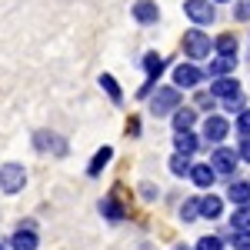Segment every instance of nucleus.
Listing matches in <instances>:
<instances>
[{
	"label": "nucleus",
	"mask_w": 250,
	"mask_h": 250,
	"mask_svg": "<svg viewBox=\"0 0 250 250\" xmlns=\"http://www.w3.org/2000/svg\"><path fill=\"white\" fill-rule=\"evenodd\" d=\"M197 250H224V240L220 237H200L197 240Z\"/></svg>",
	"instance_id": "bb28decb"
},
{
	"label": "nucleus",
	"mask_w": 250,
	"mask_h": 250,
	"mask_svg": "<svg viewBox=\"0 0 250 250\" xmlns=\"http://www.w3.org/2000/svg\"><path fill=\"white\" fill-rule=\"evenodd\" d=\"M213 3H227V0H213Z\"/></svg>",
	"instance_id": "72a5a7b5"
},
{
	"label": "nucleus",
	"mask_w": 250,
	"mask_h": 250,
	"mask_svg": "<svg viewBox=\"0 0 250 250\" xmlns=\"http://www.w3.org/2000/svg\"><path fill=\"white\" fill-rule=\"evenodd\" d=\"M230 200H233V204H240V207H247V204H250V184H244V180L230 184Z\"/></svg>",
	"instance_id": "a211bd4d"
},
{
	"label": "nucleus",
	"mask_w": 250,
	"mask_h": 250,
	"mask_svg": "<svg viewBox=\"0 0 250 250\" xmlns=\"http://www.w3.org/2000/svg\"><path fill=\"white\" fill-rule=\"evenodd\" d=\"M170 170L177 173V177H190V170H193V164H190V154H173L170 157Z\"/></svg>",
	"instance_id": "f3484780"
},
{
	"label": "nucleus",
	"mask_w": 250,
	"mask_h": 250,
	"mask_svg": "<svg viewBox=\"0 0 250 250\" xmlns=\"http://www.w3.org/2000/svg\"><path fill=\"white\" fill-rule=\"evenodd\" d=\"M224 110L227 114H244V94L230 97V100H224Z\"/></svg>",
	"instance_id": "cd10ccee"
},
{
	"label": "nucleus",
	"mask_w": 250,
	"mask_h": 250,
	"mask_svg": "<svg viewBox=\"0 0 250 250\" xmlns=\"http://www.w3.org/2000/svg\"><path fill=\"white\" fill-rule=\"evenodd\" d=\"M233 67H237V57H217V60H210V67L204 70L210 80H220V77H227Z\"/></svg>",
	"instance_id": "9b49d317"
},
{
	"label": "nucleus",
	"mask_w": 250,
	"mask_h": 250,
	"mask_svg": "<svg viewBox=\"0 0 250 250\" xmlns=\"http://www.w3.org/2000/svg\"><path fill=\"white\" fill-rule=\"evenodd\" d=\"M100 87L107 90V97H110L114 104H120V100H124V94H120V87H117V80L110 77V74H100Z\"/></svg>",
	"instance_id": "412c9836"
},
{
	"label": "nucleus",
	"mask_w": 250,
	"mask_h": 250,
	"mask_svg": "<svg viewBox=\"0 0 250 250\" xmlns=\"http://www.w3.org/2000/svg\"><path fill=\"white\" fill-rule=\"evenodd\" d=\"M177 250H190V247H184V244H180V247H177Z\"/></svg>",
	"instance_id": "473e14b6"
},
{
	"label": "nucleus",
	"mask_w": 250,
	"mask_h": 250,
	"mask_svg": "<svg viewBox=\"0 0 250 250\" xmlns=\"http://www.w3.org/2000/svg\"><path fill=\"white\" fill-rule=\"evenodd\" d=\"M100 213H107L110 220H120V217H124V210H120L117 200H104V204H100Z\"/></svg>",
	"instance_id": "393cba45"
},
{
	"label": "nucleus",
	"mask_w": 250,
	"mask_h": 250,
	"mask_svg": "<svg viewBox=\"0 0 250 250\" xmlns=\"http://www.w3.org/2000/svg\"><path fill=\"white\" fill-rule=\"evenodd\" d=\"M193 110L190 107H177V110H173V130H177V134H190V127H193Z\"/></svg>",
	"instance_id": "ddd939ff"
},
{
	"label": "nucleus",
	"mask_w": 250,
	"mask_h": 250,
	"mask_svg": "<svg viewBox=\"0 0 250 250\" xmlns=\"http://www.w3.org/2000/svg\"><path fill=\"white\" fill-rule=\"evenodd\" d=\"M180 217L190 224L193 217H200V200H184V207H180Z\"/></svg>",
	"instance_id": "b1692460"
},
{
	"label": "nucleus",
	"mask_w": 250,
	"mask_h": 250,
	"mask_svg": "<svg viewBox=\"0 0 250 250\" xmlns=\"http://www.w3.org/2000/svg\"><path fill=\"white\" fill-rule=\"evenodd\" d=\"M27 184V170L20 164H3L0 167V190L3 193H20Z\"/></svg>",
	"instance_id": "f257e3e1"
},
{
	"label": "nucleus",
	"mask_w": 250,
	"mask_h": 250,
	"mask_svg": "<svg viewBox=\"0 0 250 250\" xmlns=\"http://www.w3.org/2000/svg\"><path fill=\"white\" fill-rule=\"evenodd\" d=\"M210 94L217 97V100H230V97L240 94V83L233 77H220V80H213L210 83Z\"/></svg>",
	"instance_id": "6e6552de"
},
{
	"label": "nucleus",
	"mask_w": 250,
	"mask_h": 250,
	"mask_svg": "<svg viewBox=\"0 0 250 250\" xmlns=\"http://www.w3.org/2000/svg\"><path fill=\"white\" fill-rule=\"evenodd\" d=\"M213 180H217V170H213L210 164H197L190 170V184H197V187H210Z\"/></svg>",
	"instance_id": "f8f14e48"
},
{
	"label": "nucleus",
	"mask_w": 250,
	"mask_h": 250,
	"mask_svg": "<svg viewBox=\"0 0 250 250\" xmlns=\"http://www.w3.org/2000/svg\"><path fill=\"white\" fill-rule=\"evenodd\" d=\"M110 154H114L110 147H104V150H97V157H94V160H90V167H87V173H90V177H97V173L104 170V164L110 160Z\"/></svg>",
	"instance_id": "4be33fe9"
},
{
	"label": "nucleus",
	"mask_w": 250,
	"mask_h": 250,
	"mask_svg": "<svg viewBox=\"0 0 250 250\" xmlns=\"http://www.w3.org/2000/svg\"><path fill=\"white\" fill-rule=\"evenodd\" d=\"M213 50H217L220 57H237V37H233V34H220L217 43H213Z\"/></svg>",
	"instance_id": "2eb2a0df"
},
{
	"label": "nucleus",
	"mask_w": 250,
	"mask_h": 250,
	"mask_svg": "<svg viewBox=\"0 0 250 250\" xmlns=\"http://www.w3.org/2000/svg\"><path fill=\"white\" fill-rule=\"evenodd\" d=\"M207 77L197 63H177V70H173V83L177 87H197L200 80Z\"/></svg>",
	"instance_id": "423d86ee"
},
{
	"label": "nucleus",
	"mask_w": 250,
	"mask_h": 250,
	"mask_svg": "<svg viewBox=\"0 0 250 250\" xmlns=\"http://www.w3.org/2000/svg\"><path fill=\"white\" fill-rule=\"evenodd\" d=\"M14 250H37V233H34V224H27V227H20L14 233Z\"/></svg>",
	"instance_id": "9d476101"
},
{
	"label": "nucleus",
	"mask_w": 250,
	"mask_h": 250,
	"mask_svg": "<svg viewBox=\"0 0 250 250\" xmlns=\"http://www.w3.org/2000/svg\"><path fill=\"white\" fill-rule=\"evenodd\" d=\"M134 17L140 20V23H157V20H160V10H157L154 0H137L134 3Z\"/></svg>",
	"instance_id": "1a4fd4ad"
},
{
	"label": "nucleus",
	"mask_w": 250,
	"mask_h": 250,
	"mask_svg": "<svg viewBox=\"0 0 250 250\" xmlns=\"http://www.w3.org/2000/svg\"><path fill=\"white\" fill-rule=\"evenodd\" d=\"M210 37L204 34V30H187L184 34V50H187V57L190 60H200V57H210Z\"/></svg>",
	"instance_id": "f03ea898"
},
{
	"label": "nucleus",
	"mask_w": 250,
	"mask_h": 250,
	"mask_svg": "<svg viewBox=\"0 0 250 250\" xmlns=\"http://www.w3.org/2000/svg\"><path fill=\"white\" fill-rule=\"evenodd\" d=\"M230 224H233V230H250V204H247V207H240V210L233 213Z\"/></svg>",
	"instance_id": "5701e85b"
},
{
	"label": "nucleus",
	"mask_w": 250,
	"mask_h": 250,
	"mask_svg": "<svg viewBox=\"0 0 250 250\" xmlns=\"http://www.w3.org/2000/svg\"><path fill=\"white\" fill-rule=\"evenodd\" d=\"M34 144H37L40 150H47V147H54L57 154H67V144H63V140H60L57 134H47V130H40V134L34 137Z\"/></svg>",
	"instance_id": "4468645a"
},
{
	"label": "nucleus",
	"mask_w": 250,
	"mask_h": 250,
	"mask_svg": "<svg viewBox=\"0 0 250 250\" xmlns=\"http://www.w3.org/2000/svg\"><path fill=\"white\" fill-rule=\"evenodd\" d=\"M227 134H230V124H227L224 117H207V120H204V140H207V144H220Z\"/></svg>",
	"instance_id": "0eeeda50"
},
{
	"label": "nucleus",
	"mask_w": 250,
	"mask_h": 250,
	"mask_svg": "<svg viewBox=\"0 0 250 250\" xmlns=\"http://www.w3.org/2000/svg\"><path fill=\"white\" fill-rule=\"evenodd\" d=\"M144 70H147V77H150V80H157V77H160V70H164V57L147 54V57H144Z\"/></svg>",
	"instance_id": "aec40b11"
},
{
	"label": "nucleus",
	"mask_w": 250,
	"mask_h": 250,
	"mask_svg": "<svg viewBox=\"0 0 250 250\" xmlns=\"http://www.w3.org/2000/svg\"><path fill=\"white\" fill-rule=\"evenodd\" d=\"M173 144H177V154H193V150H197V137H193V130L190 134H177Z\"/></svg>",
	"instance_id": "6ab92c4d"
},
{
	"label": "nucleus",
	"mask_w": 250,
	"mask_h": 250,
	"mask_svg": "<svg viewBox=\"0 0 250 250\" xmlns=\"http://www.w3.org/2000/svg\"><path fill=\"white\" fill-rule=\"evenodd\" d=\"M240 157H244V160H250V140H244V144H240Z\"/></svg>",
	"instance_id": "2f4dec72"
},
{
	"label": "nucleus",
	"mask_w": 250,
	"mask_h": 250,
	"mask_svg": "<svg viewBox=\"0 0 250 250\" xmlns=\"http://www.w3.org/2000/svg\"><path fill=\"white\" fill-rule=\"evenodd\" d=\"M233 20H250V0H240L233 7Z\"/></svg>",
	"instance_id": "c756f323"
},
{
	"label": "nucleus",
	"mask_w": 250,
	"mask_h": 250,
	"mask_svg": "<svg viewBox=\"0 0 250 250\" xmlns=\"http://www.w3.org/2000/svg\"><path fill=\"white\" fill-rule=\"evenodd\" d=\"M184 14H187L193 23H200V27L217 20V10H213L210 0H187V3H184Z\"/></svg>",
	"instance_id": "20e7f679"
},
{
	"label": "nucleus",
	"mask_w": 250,
	"mask_h": 250,
	"mask_svg": "<svg viewBox=\"0 0 250 250\" xmlns=\"http://www.w3.org/2000/svg\"><path fill=\"white\" fill-rule=\"evenodd\" d=\"M180 107V94H177V87H160L154 94V100H150V110H154V117H164V114H173Z\"/></svg>",
	"instance_id": "7ed1b4c3"
},
{
	"label": "nucleus",
	"mask_w": 250,
	"mask_h": 250,
	"mask_svg": "<svg viewBox=\"0 0 250 250\" xmlns=\"http://www.w3.org/2000/svg\"><path fill=\"white\" fill-rule=\"evenodd\" d=\"M210 167L224 177H230L237 170V150H227V147H213L210 150Z\"/></svg>",
	"instance_id": "39448f33"
},
{
	"label": "nucleus",
	"mask_w": 250,
	"mask_h": 250,
	"mask_svg": "<svg viewBox=\"0 0 250 250\" xmlns=\"http://www.w3.org/2000/svg\"><path fill=\"white\" fill-rule=\"evenodd\" d=\"M220 207H224V204H220V197H204V200H200V217L217 220V217H220Z\"/></svg>",
	"instance_id": "dca6fc26"
},
{
	"label": "nucleus",
	"mask_w": 250,
	"mask_h": 250,
	"mask_svg": "<svg viewBox=\"0 0 250 250\" xmlns=\"http://www.w3.org/2000/svg\"><path fill=\"white\" fill-rule=\"evenodd\" d=\"M230 240H233V247H237V250H250V230H233Z\"/></svg>",
	"instance_id": "a878e982"
},
{
	"label": "nucleus",
	"mask_w": 250,
	"mask_h": 250,
	"mask_svg": "<svg viewBox=\"0 0 250 250\" xmlns=\"http://www.w3.org/2000/svg\"><path fill=\"white\" fill-rule=\"evenodd\" d=\"M213 100H217L213 94H197V107H204V110H210V107H213Z\"/></svg>",
	"instance_id": "7c9ffc66"
},
{
	"label": "nucleus",
	"mask_w": 250,
	"mask_h": 250,
	"mask_svg": "<svg viewBox=\"0 0 250 250\" xmlns=\"http://www.w3.org/2000/svg\"><path fill=\"white\" fill-rule=\"evenodd\" d=\"M237 134H240V137H250V110L237 114Z\"/></svg>",
	"instance_id": "c85d7f7f"
}]
</instances>
